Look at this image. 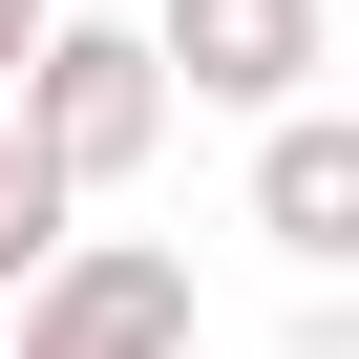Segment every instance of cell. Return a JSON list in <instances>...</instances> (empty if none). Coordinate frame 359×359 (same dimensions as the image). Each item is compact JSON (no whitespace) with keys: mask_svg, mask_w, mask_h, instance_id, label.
<instances>
[{"mask_svg":"<svg viewBox=\"0 0 359 359\" xmlns=\"http://www.w3.org/2000/svg\"><path fill=\"white\" fill-rule=\"evenodd\" d=\"M22 148L64 169V212L127 191V169L169 148V64H148V22H64V0H43V43H22Z\"/></svg>","mask_w":359,"mask_h":359,"instance_id":"1","label":"cell"},{"mask_svg":"<svg viewBox=\"0 0 359 359\" xmlns=\"http://www.w3.org/2000/svg\"><path fill=\"white\" fill-rule=\"evenodd\" d=\"M22 359H191V254L64 233V254L22 275Z\"/></svg>","mask_w":359,"mask_h":359,"instance_id":"2","label":"cell"},{"mask_svg":"<svg viewBox=\"0 0 359 359\" xmlns=\"http://www.w3.org/2000/svg\"><path fill=\"white\" fill-rule=\"evenodd\" d=\"M317 0H169V22H148V64H191V106H296L317 85Z\"/></svg>","mask_w":359,"mask_h":359,"instance_id":"3","label":"cell"},{"mask_svg":"<svg viewBox=\"0 0 359 359\" xmlns=\"http://www.w3.org/2000/svg\"><path fill=\"white\" fill-rule=\"evenodd\" d=\"M254 233L317 254V275L359 254V127H338V106H275V148H254Z\"/></svg>","mask_w":359,"mask_h":359,"instance_id":"4","label":"cell"},{"mask_svg":"<svg viewBox=\"0 0 359 359\" xmlns=\"http://www.w3.org/2000/svg\"><path fill=\"white\" fill-rule=\"evenodd\" d=\"M43 254H64V169H43V148H22V127H0V296H22V275H43Z\"/></svg>","mask_w":359,"mask_h":359,"instance_id":"5","label":"cell"},{"mask_svg":"<svg viewBox=\"0 0 359 359\" xmlns=\"http://www.w3.org/2000/svg\"><path fill=\"white\" fill-rule=\"evenodd\" d=\"M22 43H43V0H0V85H22Z\"/></svg>","mask_w":359,"mask_h":359,"instance_id":"6","label":"cell"}]
</instances>
